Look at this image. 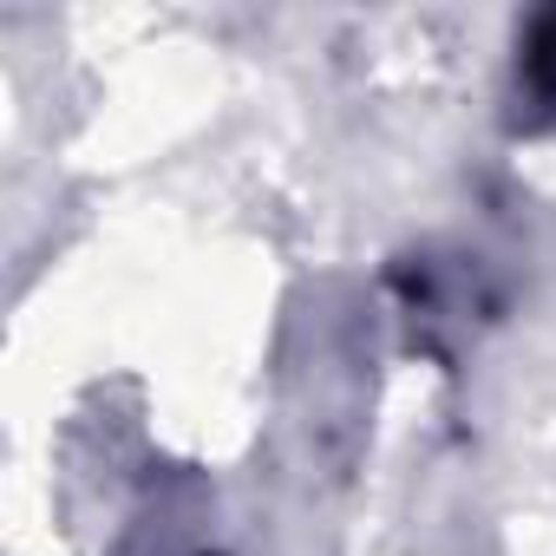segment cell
Returning a JSON list of instances; mask_svg holds the SVG:
<instances>
[{
	"label": "cell",
	"mask_w": 556,
	"mask_h": 556,
	"mask_svg": "<svg viewBox=\"0 0 556 556\" xmlns=\"http://www.w3.org/2000/svg\"><path fill=\"white\" fill-rule=\"evenodd\" d=\"M523 79L543 105H556V14H543L530 27V53H523Z\"/></svg>",
	"instance_id": "cell-1"
}]
</instances>
